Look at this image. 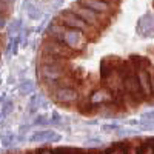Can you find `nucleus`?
<instances>
[{"mask_svg":"<svg viewBox=\"0 0 154 154\" xmlns=\"http://www.w3.org/2000/svg\"><path fill=\"white\" fill-rule=\"evenodd\" d=\"M46 35L57 38L59 42H62L65 46H68L71 51H74L75 54L82 53L88 45V37L82 31L65 26V25L57 22L56 19L49 23V26L46 29Z\"/></svg>","mask_w":154,"mask_h":154,"instance_id":"nucleus-1","label":"nucleus"},{"mask_svg":"<svg viewBox=\"0 0 154 154\" xmlns=\"http://www.w3.org/2000/svg\"><path fill=\"white\" fill-rule=\"evenodd\" d=\"M69 71H71L69 60L40 54L37 74H38V77H40L42 83H43V82H49V80L60 79V77L69 74Z\"/></svg>","mask_w":154,"mask_h":154,"instance_id":"nucleus-2","label":"nucleus"},{"mask_svg":"<svg viewBox=\"0 0 154 154\" xmlns=\"http://www.w3.org/2000/svg\"><path fill=\"white\" fill-rule=\"evenodd\" d=\"M56 20L60 22V23H63L65 26H69V28L82 31L88 37V40H89V38H91V40H96V37L99 35V31L94 29L91 25H88L83 19H80L71 8L69 9H65V11H60L59 16L56 17Z\"/></svg>","mask_w":154,"mask_h":154,"instance_id":"nucleus-3","label":"nucleus"},{"mask_svg":"<svg viewBox=\"0 0 154 154\" xmlns=\"http://www.w3.org/2000/svg\"><path fill=\"white\" fill-rule=\"evenodd\" d=\"M40 54L57 57V59H65V60H71L77 56L74 51H71L68 46H65L62 42H59L57 38L48 37V35L43 38V42L40 45Z\"/></svg>","mask_w":154,"mask_h":154,"instance_id":"nucleus-4","label":"nucleus"},{"mask_svg":"<svg viewBox=\"0 0 154 154\" xmlns=\"http://www.w3.org/2000/svg\"><path fill=\"white\" fill-rule=\"evenodd\" d=\"M71 9H72L80 19H83L88 25H91V26H93L94 29H97V31H100L102 28L105 26V23H106V17H108V16L100 14V12H96V11H93V9L83 6V5L79 3V2L74 3V5L71 6Z\"/></svg>","mask_w":154,"mask_h":154,"instance_id":"nucleus-5","label":"nucleus"},{"mask_svg":"<svg viewBox=\"0 0 154 154\" xmlns=\"http://www.w3.org/2000/svg\"><path fill=\"white\" fill-rule=\"evenodd\" d=\"M77 86H63L57 88L54 91H49V96L54 102H57L62 106H69L74 105L80 100V93L79 89H75Z\"/></svg>","mask_w":154,"mask_h":154,"instance_id":"nucleus-6","label":"nucleus"},{"mask_svg":"<svg viewBox=\"0 0 154 154\" xmlns=\"http://www.w3.org/2000/svg\"><path fill=\"white\" fill-rule=\"evenodd\" d=\"M88 102L91 106H100L105 103H111L114 102V94L109 91V88H96L91 93V96L88 97Z\"/></svg>","mask_w":154,"mask_h":154,"instance_id":"nucleus-7","label":"nucleus"},{"mask_svg":"<svg viewBox=\"0 0 154 154\" xmlns=\"http://www.w3.org/2000/svg\"><path fill=\"white\" fill-rule=\"evenodd\" d=\"M79 3H82L83 6L93 9L96 12H100V14L105 16H111L114 11V5L106 2V0H77Z\"/></svg>","mask_w":154,"mask_h":154,"instance_id":"nucleus-8","label":"nucleus"},{"mask_svg":"<svg viewBox=\"0 0 154 154\" xmlns=\"http://www.w3.org/2000/svg\"><path fill=\"white\" fill-rule=\"evenodd\" d=\"M137 34L140 37H154V16L145 14L137 20Z\"/></svg>","mask_w":154,"mask_h":154,"instance_id":"nucleus-9","label":"nucleus"},{"mask_svg":"<svg viewBox=\"0 0 154 154\" xmlns=\"http://www.w3.org/2000/svg\"><path fill=\"white\" fill-rule=\"evenodd\" d=\"M60 140V134L53 131V130H42V131H35L31 134L29 142H57Z\"/></svg>","mask_w":154,"mask_h":154,"instance_id":"nucleus-10","label":"nucleus"},{"mask_svg":"<svg viewBox=\"0 0 154 154\" xmlns=\"http://www.w3.org/2000/svg\"><path fill=\"white\" fill-rule=\"evenodd\" d=\"M19 91H20V94H23V96L31 94V93L34 91V83H32L31 80H23V82L20 83V86H19Z\"/></svg>","mask_w":154,"mask_h":154,"instance_id":"nucleus-11","label":"nucleus"},{"mask_svg":"<svg viewBox=\"0 0 154 154\" xmlns=\"http://www.w3.org/2000/svg\"><path fill=\"white\" fill-rule=\"evenodd\" d=\"M26 12H28V16L31 17V19H40V11H38L34 5H31V3H28L26 5Z\"/></svg>","mask_w":154,"mask_h":154,"instance_id":"nucleus-12","label":"nucleus"},{"mask_svg":"<svg viewBox=\"0 0 154 154\" xmlns=\"http://www.w3.org/2000/svg\"><path fill=\"white\" fill-rule=\"evenodd\" d=\"M40 97L38 96H32L31 100H29V105H28V111L29 112H34L37 108H40V100H38Z\"/></svg>","mask_w":154,"mask_h":154,"instance_id":"nucleus-13","label":"nucleus"},{"mask_svg":"<svg viewBox=\"0 0 154 154\" xmlns=\"http://www.w3.org/2000/svg\"><path fill=\"white\" fill-rule=\"evenodd\" d=\"M105 154H128V151L125 149V145H116V146H112V148H109Z\"/></svg>","mask_w":154,"mask_h":154,"instance_id":"nucleus-14","label":"nucleus"},{"mask_svg":"<svg viewBox=\"0 0 154 154\" xmlns=\"http://www.w3.org/2000/svg\"><path fill=\"white\" fill-rule=\"evenodd\" d=\"M62 123V117H60V114L57 112H53V116L48 119V125H53V126H57Z\"/></svg>","mask_w":154,"mask_h":154,"instance_id":"nucleus-15","label":"nucleus"},{"mask_svg":"<svg viewBox=\"0 0 154 154\" xmlns=\"http://www.w3.org/2000/svg\"><path fill=\"white\" fill-rule=\"evenodd\" d=\"M142 130H154V120H148V119H142L139 125Z\"/></svg>","mask_w":154,"mask_h":154,"instance_id":"nucleus-16","label":"nucleus"},{"mask_svg":"<svg viewBox=\"0 0 154 154\" xmlns=\"http://www.w3.org/2000/svg\"><path fill=\"white\" fill-rule=\"evenodd\" d=\"M102 130H103V131H106V133L119 131V130H120V125H117V123H109V125H103V126H102Z\"/></svg>","mask_w":154,"mask_h":154,"instance_id":"nucleus-17","label":"nucleus"},{"mask_svg":"<svg viewBox=\"0 0 154 154\" xmlns=\"http://www.w3.org/2000/svg\"><path fill=\"white\" fill-rule=\"evenodd\" d=\"M14 139H16L14 134H8V136H5V137L2 139V146H3V148H8L12 142H14Z\"/></svg>","mask_w":154,"mask_h":154,"instance_id":"nucleus-18","label":"nucleus"},{"mask_svg":"<svg viewBox=\"0 0 154 154\" xmlns=\"http://www.w3.org/2000/svg\"><path fill=\"white\" fill-rule=\"evenodd\" d=\"M11 111H12V102L11 100H6L5 103H3V108H2V111H0V112H2V116H8Z\"/></svg>","mask_w":154,"mask_h":154,"instance_id":"nucleus-19","label":"nucleus"},{"mask_svg":"<svg viewBox=\"0 0 154 154\" xmlns=\"http://www.w3.org/2000/svg\"><path fill=\"white\" fill-rule=\"evenodd\" d=\"M11 9V3H6V2H0V16H5L8 14V11Z\"/></svg>","mask_w":154,"mask_h":154,"instance_id":"nucleus-20","label":"nucleus"},{"mask_svg":"<svg viewBox=\"0 0 154 154\" xmlns=\"http://www.w3.org/2000/svg\"><path fill=\"white\" fill-rule=\"evenodd\" d=\"M32 125H48V117L45 114H42V116H38V117L32 122Z\"/></svg>","mask_w":154,"mask_h":154,"instance_id":"nucleus-21","label":"nucleus"},{"mask_svg":"<svg viewBox=\"0 0 154 154\" xmlns=\"http://www.w3.org/2000/svg\"><path fill=\"white\" fill-rule=\"evenodd\" d=\"M20 26H22V22L20 20H14L12 22V25H11V32H19L20 31Z\"/></svg>","mask_w":154,"mask_h":154,"instance_id":"nucleus-22","label":"nucleus"},{"mask_svg":"<svg viewBox=\"0 0 154 154\" xmlns=\"http://www.w3.org/2000/svg\"><path fill=\"white\" fill-rule=\"evenodd\" d=\"M142 119H148V120H154V109L152 111H148L142 116Z\"/></svg>","mask_w":154,"mask_h":154,"instance_id":"nucleus-23","label":"nucleus"},{"mask_svg":"<svg viewBox=\"0 0 154 154\" xmlns=\"http://www.w3.org/2000/svg\"><path fill=\"white\" fill-rule=\"evenodd\" d=\"M35 154H54V151H51L49 148H42V149H38Z\"/></svg>","mask_w":154,"mask_h":154,"instance_id":"nucleus-24","label":"nucleus"},{"mask_svg":"<svg viewBox=\"0 0 154 154\" xmlns=\"http://www.w3.org/2000/svg\"><path fill=\"white\" fill-rule=\"evenodd\" d=\"M6 26V17L5 16H0V31Z\"/></svg>","mask_w":154,"mask_h":154,"instance_id":"nucleus-25","label":"nucleus"},{"mask_svg":"<svg viewBox=\"0 0 154 154\" xmlns=\"http://www.w3.org/2000/svg\"><path fill=\"white\" fill-rule=\"evenodd\" d=\"M151 88H152V96H154V74L151 75Z\"/></svg>","mask_w":154,"mask_h":154,"instance_id":"nucleus-26","label":"nucleus"},{"mask_svg":"<svg viewBox=\"0 0 154 154\" xmlns=\"http://www.w3.org/2000/svg\"><path fill=\"white\" fill-rule=\"evenodd\" d=\"M106 2H109V3H112V5H114V2H116V0H106Z\"/></svg>","mask_w":154,"mask_h":154,"instance_id":"nucleus-27","label":"nucleus"},{"mask_svg":"<svg viewBox=\"0 0 154 154\" xmlns=\"http://www.w3.org/2000/svg\"><path fill=\"white\" fill-rule=\"evenodd\" d=\"M0 119H2V112H0Z\"/></svg>","mask_w":154,"mask_h":154,"instance_id":"nucleus-28","label":"nucleus"},{"mask_svg":"<svg viewBox=\"0 0 154 154\" xmlns=\"http://www.w3.org/2000/svg\"><path fill=\"white\" fill-rule=\"evenodd\" d=\"M26 154H28V152H26ZM29 154H35V152H29Z\"/></svg>","mask_w":154,"mask_h":154,"instance_id":"nucleus-29","label":"nucleus"},{"mask_svg":"<svg viewBox=\"0 0 154 154\" xmlns=\"http://www.w3.org/2000/svg\"><path fill=\"white\" fill-rule=\"evenodd\" d=\"M91 154H96V152H91Z\"/></svg>","mask_w":154,"mask_h":154,"instance_id":"nucleus-30","label":"nucleus"},{"mask_svg":"<svg viewBox=\"0 0 154 154\" xmlns=\"http://www.w3.org/2000/svg\"><path fill=\"white\" fill-rule=\"evenodd\" d=\"M152 6H154V5H152Z\"/></svg>","mask_w":154,"mask_h":154,"instance_id":"nucleus-31","label":"nucleus"}]
</instances>
